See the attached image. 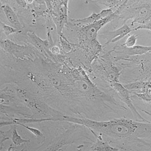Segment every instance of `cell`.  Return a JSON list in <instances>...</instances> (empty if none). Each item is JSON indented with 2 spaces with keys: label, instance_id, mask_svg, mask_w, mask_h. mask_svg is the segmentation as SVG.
Masks as SVG:
<instances>
[{
  "label": "cell",
  "instance_id": "cell-16",
  "mask_svg": "<svg viewBox=\"0 0 151 151\" xmlns=\"http://www.w3.org/2000/svg\"><path fill=\"white\" fill-rule=\"evenodd\" d=\"M11 126L12 127L9 130L5 132L6 134L9 135L8 136L5 137L1 135V137L6 138L7 139L11 138L12 143L15 146H20L24 144L30 143V139H24L20 135H19L17 131V125H12Z\"/></svg>",
  "mask_w": 151,
  "mask_h": 151
},
{
  "label": "cell",
  "instance_id": "cell-7",
  "mask_svg": "<svg viewBox=\"0 0 151 151\" xmlns=\"http://www.w3.org/2000/svg\"><path fill=\"white\" fill-rule=\"evenodd\" d=\"M15 87L19 104L30 110L34 119H47V122L51 119L61 117L63 113L49 106L35 94L31 93L25 87L13 83Z\"/></svg>",
  "mask_w": 151,
  "mask_h": 151
},
{
  "label": "cell",
  "instance_id": "cell-2",
  "mask_svg": "<svg viewBox=\"0 0 151 151\" xmlns=\"http://www.w3.org/2000/svg\"><path fill=\"white\" fill-rule=\"evenodd\" d=\"M65 122L85 127L96 139L121 151H151V122L128 117L98 121L67 116Z\"/></svg>",
  "mask_w": 151,
  "mask_h": 151
},
{
  "label": "cell",
  "instance_id": "cell-14",
  "mask_svg": "<svg viewBox=\"0 0 151 151\" xmlns=\"http://www.w3.org/2000/svg\"><path fill=\"white\" fill-rule=\"evenodd\" d=\"M1 2V13H3L10 26L18 30L23 31L25 29L17 13L9 4L2 0Z\"/></svg>",
  "mask_w": 151,
  "mask_h": 151
},
{
  "label": "cell",
  "instance_id": "cell-21",
  "mask_svg": "<svg viewBox=\"0 0 151 151\" xmlns=\"http://www.w3.org/2000/svg\"><path fill=\"white\" fill-rule=\"evenodd\" d=\"M19 125L21 126L24 127L27 130L29 131L30 132L34 135V136H36V137H42L44 136V134L41 131L38 129L33 128V127H31L27 126L26 124H21V123H15L14 125Z\"/></svg>",
  "mask_w": 151,
  "mask_h": 151
},
{
  "label": "cell",
  "instance_id": "cell-22",
  "mask_svg": "<svg viewBox=\"0 0 151 151\" xmlns=\"http://www.w3.org/2000/svg\"><path fill=\"white\" fill-rule=\"evenodd\" d=\"M138 35L137 34H132L127 38L126 40L123 45L127 47H132L136 45L137 40H138Z\"/></svg>",
  "mask_w": 151,
  "mask_h": 151
},
{
  "label": "cell",
  "instance_id": "cell-20",
  "mask_svg": "<svg viewBox=\"0 0 151 151\" xmlns=\"http://www.w3.org/2000/svg\"><path fill=\"white\" fill-rule=\"evenodd\" d=\"M1 33L3 32L4 34L8 39V37L12 34H17L22 32L23 31L19 30L17 29L13 28V27L10 25H7L5 23L1 22Z\"/></svg>",
  "mask_w": 151,
  "mask_h": 151
},
{
  "label": "cell",
  "instance_id": "cell-13",
  "mask_svg": "<svg viewBox=\"0 0 151 151\" xmlns=\"http://www.w3.org/2000/svg\"><path fill=\"white\" fill-rule=\"evenodd\" d=\"M75 128L68 130L64 134L61 135L60 137L54 139L53 142L50 143L49 145L42 149L36 151H60L64 147H67L74 143L75 139H73L72 133L75 132Z\"/></svg>",
  "mask_w": 151,
  "mask_h": 151
},
{
  "label": "cell",
  "instance_id": "cell-17",
  "mask_svg": "<svg viewBox=\"0 0 151 151\" xmlns=\"http://www.w3.org/2000/svg\"><path fill=\"white\" fill-rule=\"evenodd\" d=\"M125 0H96L90 1V3L103 9H111L114 12L120 7Z\"/></svg>",
  "mask_w": 151,
  "mask_h": 151
},
{
  "label": "cell",
  "instance_id": "cell-15",
  "mask_svg": "<svg viewBox=\"0 0 151 151\" xmlns=\"http://www.w3.org/2000/svg\"><path fill=\"white\" fill-rule=\"evenodd\" d=\"M113 13L114 12L111 9L102 10L99 13L93 12L91 15L84 19H69V21L78 26H85L108 17Z\"/></svg>",
  "mask_w": 151,
  "mask_h": 151
},
{
  "label": "cell",
  "instance_id": "cell-18",
  "mask_svg": "<svg viewBox=\"0 0 151 151\" xmlns=\"http://www.w3.org/2000/svg\"><path fill=\"white\" fill-rule=\"evenodd\" d=\"M78 151H81L78 150ZM121 151L120 150L113 147L107 142L103 140L96 139V141L93 143L88 151Z\"/></svg>",
  "mask_w": 151,
  "mask_h": 151
},
{
  "label": "cell",
  "instance_id": "cell-3",
  "mask_svg": "<svg viewBox=\"0 0 151 151\" xmlns=\"http://www.w3.org/2000/svg\"><path fill=\"white\" fill-rule=\"evenodd\" d=\"M116 18L114 13L108 17L85 26H78L68 21L65 26L66 34H63L70 42L75 40L76 44L96 59L103 51L104 46L99 41V33L104 26Z\"/></svg>",
  "mask_w": 151,
  "mask_h": 151
},
{
  "label": "cell",
  "instance_id": "cell-6",
  "mask_svg": "<svg viewBox=\"0 0 151 151\" xmlns=\"http://www.w3.org/2000/svg\"><path fill=\"white\" fill-rule=\"evenodd\" d=\"M121 68L114 60L111 49L94 60L91 65V78L100 82V86L110 88V85L119 81Z\"/></svg>",
  "mask_w": 151,
  "mask_h": 151
},
{
  "label": "cell",
  "instance_id": "cell-8",
  "mask_svg": "<svg viewBox=\"0 0 151 151\" xmlns=\"http://www.w3.org/2000/svg\"><path fill=\"white\" fill-rule=\"evenodd\" d=\"M123 85L130 91L137 110L151 117V81L134 82Z\"/></svg>",
  "mask_w": 151,
  "mask_h": 151
},
{
  "label": "cell",
  "instance_id": "cell-25",
  "mask_svg": "<svg viewBox=\"0 0 151 151\" xmlns=\"http://www.w3.org/2000/svg\"><path fill=\"white\" fill-rule=\"evenodd\" d=\"M50 50L52 53L55 55H58L61 54L60 49L58 45H54Z\"/></svg>",
  "mask_w": 151,
  "mask_h": 151
},
{
  "label": "cell",
  "instance_id": "cell-4",
  "mask_svg": "<svg viewBox=\"0 0 151 151\" xmlns=\"http://www.w3.org/2000/svg\"><path fill=\"white\" fill-rule=\"evenodd\" d=\"M114 13L116 18L110 23L114 29L130 20L131 27L142 25L151 20V0H125Z\"/></svg>",
  "mask_w": 151,
  "mask_h": 151
},
{
  "label": "cell",
  "instance_id": "cell-5",
  "mask_svg": "<svg viewBox=\"0 0 151 151\" xmlns=\"http://www.w3.org/2000/svg\"><path fill=\"white\" fill-rule=\"evenodd\" d=\"M116 63L122 70L119 81L123 84L151 81V52L128 57Z\"/></svg>",
  "mask_w": 151,
  "mask_h": 151
},
{
  "label": "cell",
  "instance_id": "cell-24",
  "mask_svg": "<svg viewBox=\"0 0 151 151\" xmlns=\"http://www.w3.org/2000/svg\"><path fill=\"white\" fill-rule=\"evenodd\" d=\"M25 145H20V146H15L11 145L8 147L7 151H26L25 149Z\"/></svg>",
  "mask_w": 151,
  "mask_h": 151
},
{
  "label": "cell",
  "instance_id": "cell-23",
  "mask_svg": "<svg viewBox=\"0 0 151 151\" xmlns=\"http://www.w3.org/2000/svg\"><path fill=\"white\" fill-rule=\"evenodd\" d=\"M134 31L138 30H148L151 31V20L148 21L147 23H145L142 25H138V26L134 28Z\"/></svg>",
  "mask_w": 151,
  "mask_h": 151
},
{
  "label": "cell",
  "instance_id": "cell-9",
  "mask_svg": "<svg viewBox=\"0 0 151 151\" xmlns=\"http://www.w3.org/2000/svg\"><path fill=\"white\" fill-rule=\"evenodd\" d=\"M47 13L55 25L58 36L63 34L68 23V1H45Z\"/></svg>",
  "mask_w": 151,
  "mask_h": 151
},
{
  "label": "cell",
  "instance_id": "cell-10",
  "mask_svg": "<svg viewBox=\"0 0 151 151\" xmlns=\"http://www.w3.org/2000/svg\"><path fill=\"white\" fill-rule=\"evenodd\" d=\"M1 50L15 58L22 60H33L42 55L29 44L19 45L10 39L1 40Z\"/></svg>",
  "mask_w": 151,
  "mask_h": 151
},
{
  "label": "cell",
  "instance_id": "cell-11",
  "mask_svg": "<svg viewBox=\"0 0 151 151\" xmlns=\"http://www.w3.org/2000/svg\"><path fill=\"white\" fill-rule=\"evenodd\" d=\"M112 53L115 63L131 57L144 55L151 52V46L136 45L132 47H127L123 44L116 43L111 49Z\"/></svg>",
  "mask_w": 151,
  "mask_h": 151
},
{
  "label": "cell",
  "instance_id": "cell-19",
  "mask_svg": "<svg viewBox=\"0 0 151 151\" xmlns=\"http://www.w3.org/2000/svg\"><path fill=\"white\" fill-rule=\"evenodd\" d=\"M59 47L60 49L61 54L66 55L70 53L74 47L75 44L72 43L68 40L63 33L58 37Z\"/></svg>",
  "mask_w": 151,
  "mask_h": 151
},
{
  "label": "cell",
  "instance_id": "cell-1",
  "mask_svg": "<svg viewBox=\"0 0 151 151\" xmlns=\"http://www.w3.org/2000/svg\"><path fill=\"white\" fill-rule=\"evenodd\" d=\"M23 78L29 91L65 115L108 121L119 117L125 107L113 91L94 82L81 66L40 57L27 64Z\"/></svg>",
  "mask_w": 151,
  "mask_h": 151
},
{
  "label": "cell",
  "instance_id": "cell-12",
  "mask_svg": "<svg viewBox=\"0 0 151 151\" xmlns=\"http://www.w3.org/2000/svg\"><path fill=\"white\" fill-rule=\"evenodd\" d=\"M133 31H134V29L131 28L127 24H125L116 29L105 31L99 34V36L105 40L106 42L103 45L105 47L108 44L119 42V40L130 34Z\"/></svg>",
  "mask_w": 151,
  "mask_h": 151
}]
</instances>
